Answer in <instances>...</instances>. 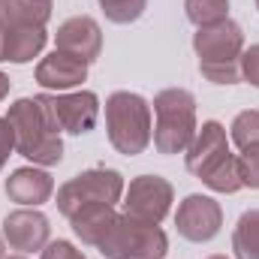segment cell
<instances>
[{
	"mask_svg": "<svg viewBox=\"0 0 259 259\" xmlns=\"http://www.w3.org/2000/svg\"><path fill=\"white\" fill-rule=\"evenodd\" d=\"M106 259H163L169 253V238L160 223H142L118 214L115 226L97 247Z\"/></svg>",
	"mask_w": 259,
	"mask_h": 259,
	"instance_id": "obj_6",
	"label": "cell"
},
{
	"mask_svg": "<svg viewBox=\"0 0 259 259\" xmlns=\"http://www.w3.org/2000/svg\"><path fill=\"white\" fill-rule=\"evenodd\" d=\"M42 3H49V6H52V3H55V0H42Z\"/></svg>",
	"mask_w": 259,
	"mask_h": 259,
	"instance_id": "obj_30",
	"label": "cell"
},
{
	"mask_svg": "<svg viewBox=\"0 0 259 259\" xmlns=\"http://www.w3.org/2000/svg\"><path fill=\"white\" fill-rule=\"evenodd\" d=\"M241 81L259 88V42L241 52Z\"/></svg>",
	"mask_w": 259,
	"mask_h": 259,
	"instance_id": "obj_24",
	"label": "cell"
},
{
	"mask_svg": "<svg viewBox=\"0 0 259 259\" xmlns=\"http://www.w3.org/2000/svg\"><path fill=\"white\" fill-rule=\"evenodd\" d=\"M0 235L9 244V250L27 256V253H42V247L49 244L52 226L39 208H15L3 217Z\"/></svg>",
	"mask_w": 259,
	"mask_h": 259,
	"instance_id": "obj_11",
	"label": "cell"
},
{
	"mask_svg": "<svg viewBox=\"0 0 259 259\" xmlns=\"http://www.w3.org/2000/svg\"><path fill=\"white\" fill-rule=\"evenodd\" d=\"M9 88H12V81H9V75H6V72H0V103L6 100V94H9Z\"/></svg>",
	"mask_w": 259,
	"mask_h": 259,
	"instance_id": "obj_26",
	"label": "cell"
},
{
	"mask_svg": "<svg viewBox=\"0 0 259 259\" xmlns=\"http://www.w3.org/2000/svg\"><path fill=\"white\" fill-rule=\"evenodd\" d=\"M0 259H6L3 256V235H0Z\"/></svg>",
	"mask_w": 259,
	"mask_h": 259,
	"instance_id": "obj_29",
	"label": "cell"
},
{
	"mask_svg": "<svg viewBox=\"0 0 259 259\" xmlns=\"http://www.w3.org/2000/svg\"><path fill=\"white\" fill-rule=\"evenodd\" d=\"M106 133H109V145L124 154L136 157L142 154L151 139V103L136 94V91H115L106 100Z\"/></svg>",
	"mask_w": 259,
	"mask_h": 259,
	"instance_id": "obj_4",
	"label": "cell"
},
{
	"mask_svg": "<svg viewBox=\"0 0 259 259\" xmlns=\"http://www.w3.org/2000/svg\"><path fill=\"white\" fill-rule=\"evenodd\" d=\"M55 49L91 66L103 55V30H100L97 18H91V15L66 18L58 27V33H55Z\"/></svg>",
	"mask_w": 259,
	"mask_h": 259,
	"instance_id": "obj_12",
	"label": "cell"
},
{
	"mask_svg": "<svg viewBox=\"0 0 259 259\" xmlns=\"http://www.w3.org/2000/svg\"><path fill=\"white\" fill-rule=\"evenodd\" d=\"M97 3L112 24H133L148 9V0H97Z\"/></svg>",
	"mask_w": 259,
	"mask_h": 259,
	"instance_id": "obj_21",
	"label": "cell"
},
{
	"mask_svg": "<svg viewBox=\"0 0 259 259\" xmlns=\"http://www.w3.org/2000/svg\"><path fill=\"white\" fill-rule=\"evenodd\" d=\"M229 136H232V145L238 151H247V148H256L259 145V112L256 109H244L235 115L232 127H229Z\"/></svg>",
	"mask_w": 259,
	"mask_h": 259,
	"instance_id": "obj_20",
	"label": "cell"
},
{
	"mask_svg": "<svg viewBox=\"0 0 259 259\" xmlns=\"http://www.w3.org/2000/svg\"><path fill=\"white\" fill-rule=\"evenodd\" d=\"M12 151H15V133H12V124H9L6 118H0V172H3V166H6V160L12 157Z\"/></svg>",
	"mask_w": 259,
	"mask_h": 259,
	"instance_id": "obj_25",
	"label": "cell"
},
{
	"mask_svg": "<svg viewBox=\"0 0 259 259\" xmlns=\"http://www.w3.org/2000/svg\"><path fill=\"white\" fill-rule=\"evenodd\" d=\"M256 9H259V0H256Z\"/></svg>",
	"mask_w": 259,
	"mask_h": 259,
	"instance_id": "obj_32",
	"label": "cell"
},
{
	"mask_svg": "<svg viewBox=\"0 0 259 259\" xmlns=\"http://www.w3.org/2000/svg\"><path fill=\"white\" fill-rule=\"evenodd\" d=\"M184 15L196 27H208L229 18V0H184Z\"/></svg>",
	"mask_w": 259,
	"mask_h": 259,
	"instance_id": "obj_19",
	"label": "cell"
},
{
	"mask_svg": "<svg viewBox=\"0 0 259 259\" xmlns=\"http://www.w3.org/2000/svg\"><path fill=\"white\" fill-rule=\"evenodd\" d=\"M6 196L21 208H39L55 196V178L42 166H21L6 178Z\"/></svg>",
	"mask_w": 259,
	"mask_h": 259,
	"instance_id": "obj_14",
	"label": "cell"
},
{
	"mask_svg": "<svg viewBox=\"0 0 259 259\" xmlns=\"http://www.w3.org/2000/svg\"><path fill=\"white\" fill-rule=\"evenodd\" d=\"M6 121L15 133V151L30 160L33 166H58L64 160V139L61 127L49 109V103L39 97H21L9 106Z\"/></svg>",
	"mask_w": 259,
	"mask_h": 259,
	"instance_id": "obj_1",
	"label": "cell"
},
{
	"mask_svg": "<svg viewBox=\"0 0 259 259\" xmlns=\"http://www.w3.org/2000/svg\"><path fill=\"white\" fill-rule=\"evenodd\" d=\"M175 226H178V235L184 241H190V244H208L223 229V208L211 196L190 193V196H184V202L175 211Z\"/></svg>",
	"mask_w": 259,
	"mask_h": 259,
	"instance_id": "obj_9",
	"label": "cell"
},
{
	"mask_svg": "<svg viewBox=\"0 0 259 259\" xmlns=\"http://www.w3.org/2000/svg\"><path fill=\"white\" fill-rule=\"evenodd\" d=\"M193 52L199 58V72L211 84H238L241 81L244 30L232 18L208 24V27H196Z\"/></svg>",
	"mask_w": 259,
	"mask_h": 259,
	"instance_id": "obj_3",
	"label": "cell"
},
{
	"mask_svg": "<svg viewBox=\"0 0 259 259\" xmlns=\"http://www.w3.org/2000/svg\"><path fill=\"white\" fill-rule=\"evenodd\" d=\"M81 81H88V64L75 61L72 55H64L58 49L36 64V84L46 94H66L78 88Z\"/></svg>",
	"mask_w": 259,
	"mask_h": 259,
	"instance_id": "obj_13",
	"label": "cell"
},
{
	"mask_svg": "<svg viewBox=\"0 0 259 259\" xmlns=\"http://www.w3.org/2000/svg\"><path fill=\"white\" fill-rule=\"evenodd\" d=\"M115 220H118V211H115V205H84V208H78L72 217H69V226H72V232H75V238L84 244V247H100L103 244V238L109 235V229L115 226Z\"/></svg>",
	"mask_w": 259,
	"mask_h": 259,
	"instance_id": "obj_16",
	"label": "cell"
},
{
	"mask_svg": "<svg viewBox=\"0 0 259 259\" xmlns=\"http://www.w3.org/2000/svg\"><path fill=\"white\" fill-rule=\"evenodd\" d=\"M205 259H229V256H223V253H211V256H205Z\"/></svg>",
	"mask_w": 259,
	"mask_h": 259,
	"instance_id": "obj_27",
	"label": "cell"
},
{
	"mask_svg": "<svg viewBox=\"0 0 259 259\" xmlns=\"http://www.w3.org/2000/svg\"><path fill=\"white\" fill-rule=\"evenodd\" d=\"M184 166L214 193H238L244 187L238 157L229 151L226 127L220 121H205L196 130L190 148L184 151Z\"/></svg>",
	"mask_w": 259,
	"mask_h": 259,
	"instance_id": "obj_2",
	"label": "cell"
},
{
	"mask_svg": "<svg viewBox=\"0 0 259 259\" xmlns=\"http://www.w3.org/2000/svg\"><path fill=\"white\" fill-rule=\"evenodd\" d=\"M0 18H3V24L46 27L52 18V6L42 0H0Z\"/></svg>",
	"mask_w": 259,
	"mask_h": 259,
	"instance_id": "obj_17",
	"label": "cell"
},
{
	"mask_svg": "<svg viewBox=\"0 0 259 259\" xmlns=\"http://www.w3.org/2000/svg\"><path fill=\"white\" fill-rule=\"evenodd\" d=\"M154 148L157 154H184L196 136V97L187 88H166L154 97Z\"/></svg>",
	"mask_w": 259,
	"mask_h": 259,
	"instance_id": "obj_5",
	"label": "cell"
},
{
	"mask_svg": "<svg viewBox=\"0 0 259 259\" xmlns=\"http://www.w3.org/2000/svg\"><path fill=\"white\" fill-rule=\"evenodd\" d=\"M49 42L46 27H30V24H3V61L6 64H30L33 58L42 55Z\"/></svg>",
	"mask_w": 259,
	"mask_h": 259,
	"instance_id": "obj_15",
	"label": "cell"
},
{
	"mask_svg": "<svg viewBox=\"0 0 259 259\" xmlns=\"http://www.w3.org/2000/svg\"><path fill=\"white\" fill-rule=\"evenodd\" d=\"M61 133L84 136L100 121V97L94 91H66V94H42Z\"/></svg>",
	"mask_w": 259,
	"mask_h": 259,
	"instance_id": "obj_10",
	"label": "cell"
},
{
	"mask_svg": "<svg viewBox=\"0 0 259 259\" xmlns=\"http://www.w3.org/2000/svg\"><path fill=\"white\" fill-rule=\"evenodd\" d=\"M232 253L235 259H259V208H250L238 217L232 229Z\"/></svg>",
	"mask_w": 259,
	"mask_h": 259,
	"instance_id": "obj_18",
	"label": "cell"
},
{
	"mask_svg": "<svg viewBox=\"0 0 259 259\" xmlns=\"http://www.w3.org/2000/svg\"><path fill=\"white\" fill-rule=\"evenodd\" d=\"M6 259H27L24 253H15V256H6Z\"/></svg>",
	"mask_w": 259,
	"mask_h": 259,
	"instance_id": "obj_28",
	"label": "cell"
},
{
	"mask_svg": "<svg viewBox=\"0 0 259 259\" xmlns=\"http://www.w3.org/2000/svg\"><path fill=\"white\" fill-rule=\"evenodd\" d=\"M39 259H88V256H84V250H78L72 241L58 238V241H49V244L42 247Z\"/></svg>",
	"mask_w": 259,
	"mask_h": 259,
	"instance_id": "obj_23",
	"label": "cell"
},
{
	"mask_svg": "<svg viewBox=\"0 0 259 259\" xmlns=\"http://www.w3.org/2000/svg\"><path fill=\"white\" fill-rule=\"evenodd\" d=\"M124 190H127V184H124V175L118 172V169H106V166H100V169H88V172H78V175H72L66 184L58 187V211L64 214L66 220L78 211V208H84V205H118L121 199H124Z\"/></svg>",
	"mask_w": 259,
	"mask_h": 259,
	"instance_id": "obj_7",
	"label": "cell"
},
{
	"mask_svg": "<svg viewBox=\"0 0 259 259\" xmlns=\"http://www.w3.org/2000/svg\"><path fill=\"white\" fill-rule=\"evenodd\" d=\"M0 27H3V18H0Z\"/></svg>",
	"mask_w": 259,
	"mask_h": 259,
	"instance_id": "obj_31",
	"label": "cell"
},
{
	"mask_svg": "<svg viewBox=\"0 0 259 259\" xmlns=\"http://www.w3.org/2000/svg\"><path fill=\"white\" fill-rule=\"evenodd\" d=\"M238 166H241V181H244V187L259 190V145L238 154Z\"/></svg>",
	"mask_w": 259,
	"mask_h": 259,
	"instance_id": "obj_22",
	"label": "cell"
},
{
	"mask_svg": "<svg viewBox=\"0 0 259 259\" xmlns=\"http://www.w3.org/2000/svg\"><path fill=\"white\" fill-rule=\"evenodd\" d=\"M175 187L163 175H139L124 190V214L142 223H163L172 211Z\"/></svg>",
	"mask_w": 259,
	"mask_h": 259,
	"instance_id": "obj_8",
	"label": "cell"
}]
</instances>
